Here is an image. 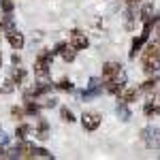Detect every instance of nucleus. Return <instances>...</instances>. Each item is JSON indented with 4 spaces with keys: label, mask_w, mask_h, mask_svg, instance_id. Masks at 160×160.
Returning <instances> with one entry per match:
<instances>
[{
    "label": "nucleus",
    "mask_w": 160,
    "mask_h": 160,
    "mask_svg": "<svg viewBox=\"0 0 160 160\" xmlns=\"http://www.w3.org/2000/svg\"><path fill=\"white\" fill-rule=\"evenodd\" d=\"M120 71H122V64H120V62H105V64H102V71H100V79H102V81H109V79H113Z\"/></svg>",
    "instance_id": "obj_12"
},
{
    "label": "nucleus",
    "mask_w": 160,
    "mask_h": 160,
    "mask_svg": "<svg viewBox=\"0 0 160 160\" xmlns=\"http://www.w3.org/2000/svg\"><path fill=\"white\" fill-rule=\"evenodd\" d=\"M9 79H11L15 86H24L26 79H28V73H26V68H22V64H19V66H13V68H11Z\"/></svg>",
    "instance_id": "obj_15"
},
{
    "label": "nucleus",
    "mask_w": 160,
    "mask_h": 160,
    "mask_svg": "<svg viewBox=\"0 0 160 160\" xmlns=\"http://www.w3.org/2000/svg\"><path fill=\"white\" fill-rule=\"evenodd\" d=\"M11 118L17 120V122H24V118H26L24 107H11Z\"/></svg>",
    "instance_id": "obj_27"
},
{
    "label": "nucleus",
    "mask_w": 160,
    "mask_h": 160,
    "mask_svg": "<svg viewBox=\"0 0 160 160\" xmlns=\"http://www.w3.org/2000/svg\"><path fill=\"white\" fill-rule=\"evenodd\" d=\"M15 156H17V158H22V160H34V158L49 160V158H53V154H51V152H47L45 148H41V145L30 143L28 139L17 141V145H15Z\"/></svg>",
    "instance_id": "obj_2"
},
{
    "label": "nucleus",
    "mask_w": 160,
    "mask_h": 160,
    "mask_svg": "<svg viewBox=\"0 0 160 160\" xmlns=\"http://www.w3.org/2000/svg\"><path fill=\"white\" fill-rule=\"evenodd\" d=\"M4 37H7V43L11 45L13 49H17V51H22L24 49V45H26V37L17 30V28H11V30H7L4 32Z\"/></svg>",
    "instance_id": "obj_10"
},
{
    "label": "nucleus",
    "mask_w": 160,
    "mask_h": 160,
    "mask_svg": "<svg viewBox=\"0 0 160 160\" xmlns=\"http://www.w3.org/2000/svg\"><path fill=\"white\" fill-rule=\"evenodd\" d=\"M141 0H124V7H139Z\"/></svg>",
    "instance_id": "obj_30"
},
{
    "label": "nucleus",
    "mask_w": 160,
    "mask_h": 160,
    "mask_svg": "<svg viewBox=\"0 0 160 160\" xmlns=\"http://www.w3.org/2000/svg\"><path fill=\"white\" fill-rule=\"evenodd\" d=\"M24 111H26V115H30V118H38L41 115V105L32 98H24Z\"/></svg>",
    "instance_id": "obj_17"
},
{
    "label": "nucleus",
    "mask_w": 160,
    "mask_h": 160,
    "mask_svg": "<svg viewBox=\"0 0 160 160\" xmlns=\"http://www.w3.org/2000/svg\"><path fill=\"white\" fill-rule=\"evenodd\" d=\"M118 115L122 118V122H128L130 120V111H128V105L126 102H118Z\"/></svg>",
    "instance_id": "obj_26"
},
{
    "label": "nucleus",
    "mask_w": 160,
    "mask_h": 160,
    "mask_svg": "<svg viewBox=\"0 0 160 160\" xmlns=\"http://www.w3.org/2000/svg\"><path fill=\"white\" fill-rule=\"evenodd\" d=\"M0 68H2V51H0Z\"/></svg>",
    "instance_id": "obj_32"
},
{
    "label": "nucleus",
    "mask_w": 160,
    "mask_h": 160,
    "mask_svg": "<svg viewBox=\"0 0 160 160\" xmlns=\"http://www.w3.org/2000/svg\"><path fill=\"white\" fill-rule=\"evenodd\" d=\"M156 32H158V38H160V22L156 24Z\"/></svg>",
    "instance_id": "obj_31"
},
{
    "label": "nucleus",
    "mask_w": 160,
    "mask_h": 160,
    "mask_svg": "<svg viewBox=\"0 0 160 160\" xmlns=\"http://www.w3.org/2000/svg\"><path fill=\"white\" fill-rule=\"evenodd\" d=\"M143 113H145V118H154L160 113V92L154 90L148 96V100L143 102Z\"/></svg>",
    "instance_id": "obj_8"
},
{
    "label": "nucleus",
    "mask_w": 160,
    "mask_h": 160,
    "mask_svg": "<svg viewBox=\"0 0 160 160\" xmlns=\"http://www.w3.org/2000/svg\"><path fill=\"white\" fill-rule=\"evenodd\" d=\"M30 132H32V126L26 124V122H19V124H17V128H15V139L22 141V139H26Z\"/></svg>",
    "instance_id": "obj_21"
},
{
    "label": "nucleus",
    "mask_w": 160,
    "mask_h": 160,
    "mask_svg": "<svg viewBox=\"0 0 160 160\" xmlns=\"http://www.w3.org/2000/svg\"><path fill=\"white\" fill-rule=\"evenodd\" d=\"M135 19H139V7H126V13H124L126 30H135Z\"/></svg>",
    "instance_id": "obj_16"
},
{
    "label": "nucleus",
    "mask_w": 160,
    "mask_h": 160,
    "mask_svg": "<svg viewBox=\"0 0 160 160\" xmlns=\"http://www.w3.org/2000/svg\"><path fill=\"white\" fill-rule=\"evenodd\" d=\"M141 135H143V139H145V145H148V148H158L160 145V130L158 128L149 126V128H145Z\"/></svg>",
    "instance_id": "obj_13"
},
{
    "label": "nucleus",
    "mask_w": 160,
    "mask_h": 160,
    "mask_svg": "<svg viewBox=\"0 0 160 160\" xmlns=\"http://www.w3.org/2000/svg\"><path fill=\"white\" fill-rule=\"evenodd\" d=\"M141 71L154 75L160 71V38L148 41L141 49Z\"/></svg>",
    "instance_id": "obj_1"
},
{
    "label": "nucleus",
    "mask_w": 160,
    "mask_h": 160,
    "mask_svg": "<svg viewBox=\"0 0 160 160\" xmlns=\"http://www.w3.org/2000/svg\"><path fill=\"white\" fill-rule=\"evenodd\" d=\"M60 118H62V122H66V124L75 122V113L68 109V107H60Z\"/></svg>",
    "instance_id": "obj_25"
},
{
    "label": "nucleus",
    "mask_w": 160,
    "mask_h": 160,
    "mask_svg": "<svg viewBox=\"0 0 160 160\" xmlns=\"http://www.w3.org/2000/svg\"><path fill=\"white\" fill-rule=\"evenodd\" d=\"M51 62H53V51L51 49H43L38 51L37 60H34V75H37L38 79H45V77H49L51 73Z\"/></svg>",
    "instance_id": "obj_3"
},
{
    "label": "nucleus",
    "mask_w": 160,
    "mask_h": 160,
    "mask_svg": "<svg viewBox=\"0 0 160 160\" xmlns=\"http://www.w3.org/2000/svg\"><path fill=\"white\" fill-rule=\"evenodd\" d=\"M15 28V22H13V13H4L0 17V34H4L7 30Z\"/></svg>",
    "instance_id": "obj_20"
},
{
    "label": "nucleus",
    "mask_w": 160,
    "mask_h": 160,
    "mask_svg": "<svg viewBox=\"0 0 160 160\" xmlns=\"http://www.w3.org/2000/svg\"><path fill=\"white\" fill-rule=\"evenodd\" d=\"M154 13H156V7H154V2H152V0H149V2H143V4L139 7V19H141V24H145V22H152Z\"/></svg>",
    "instance_id": "obj_14"
},
{
    "label": "nucleus",
    "mask_w": 160,
    "mask_h": 160,
    "mask_svg": "<svg viewBox=\"0 0 160 160\" xmlns=\"http://www.w3.org/2000/svg\"><path fill=\"white\" fill-rule=\"evenodd\" d=\"M152 30H154V24H152V22H145V24H143V30H141V32H139V34L132 38V45H130V51H128V58H130V60H135L137 53H141L143 45L149 41Z\"/></svg>",
    "instance_id": "obj_4"
},
{
    "label": "nucleus",
    "mask_w": 160,
    "mask_h": 160,
    "mask_svg": "<svg viewBox=\"0 0 160 160\" xmlns=\"http://www.w3.org/2000/svg\"><path fill=\"white\" fill-rule=\"evenodd\" d=\"M139 94H141V90L137 86H126L120 90V94H118V102H126V105H132V102H137V98H139Z\"/></svg>",
    "instance_id": "obj_9"
},
{
    "label": "nucleus",
    "mask_w": 160,
    "mask_h": 160,
    "mask_svg": "<svg viewBox=\"0 0 160 160\" xmlns=\"http://www.w3.org/2000/svg\"><path fill=\"white\" fill-rule=\"evenodd\" d=\"M68 43L73 45L77 51L81 49H88V45H90V38H88V34L83 32V30H79V28H73L71 32H68Z\"/></svg>",
    "instance_id": "obj_7"
},
{
    "label": "nucleus",
    "mask_w": 160,
    "mask_h": 160,
    "mask_svg": "<svg viewBox=\"0 0 160 160\" xmlns=\"http://www.w3.org/2000/svg\"><path fill=\"white\" fill-rule=\"evenodd\" d=\"M100 90H102V86H98V79H90V86H88V90H83V98H92V96H96V94H100Z\"/></svg>",
    "instance_id": "obj_19"
},
{
    "label": "nucleus",
    "mask_w": 160,
    "mask_h": 160,
    "mask_svg": "<svg viewBox=\"0 0 160 160\" xmlns=\"http://www.w3.org/2000/svg\"><path fill=\"white\" fill-rule=\"evenodd\" d=\"M37 122H34V137H37L38 141H47L51 135V128H49V122L45 120V118H34Z\"/></svg>",
    "instance_id": "obj_11"
},
{
    "label": "nucleus",
    "mask_w": 160,
    "mask_h": 160,
    "mask_svg": "<svg viewBox=\"0 0 160 160\" xmlns=\"http://www.w3.org/2000/svg\"><path fill=\"white\" fill-rule=\"evenodd\" d=\"M60 56H62V60H64V62H75V58H77V49H75L71 43H66L64 49L60 51Z\"/></svg>",
    "instance_id": "obj_23"
},
{
    "label": "nucleus",
    "mask_w": 160,
    "mask_h": 160,
    "mask_svg": "<svg viewBox=\"0 0 160 160\" xmlns=\"http://www.w3.org/2000/svg\"><path fill=\"white\" fill-rule=\"evenodd\" d=\"M37 102L41 105V109H53L56 105H58V98H53L49 94H43V96H38Z\"/></svg>",
    "instance_id": "obj_22"
},
{
    "label": "nucleus",
    "mask_w": 160,
    "mask_h": 160,
    "mask_svg": "<svg viewBox=\"0 0 160 160\" xmlns=\"http://www.w3.org/2000/svg\"><path fill=\"white\" fill-rule=\"evenodd\" d=\"M158 83H160V79H158V75L154 73L149 79H145V81L141 83V88H139V90H141V92H145V94H152V92L158 88Z\"/></svg>",
    "instance_id": "obj_18"
},
{
    "label": "nucleus",
    "mask_w": 160,
    "mask_h": 160,
    "mask_svg": "<svg viewBox=\"0 0 160 160\" xmlns=\"http://www.w3.org/2000/svg\"><path fill=\"white\" fill-rule=\"evenodd\" d=\"M126 83H128V75H126V71L122 68V71L115 75L113 79H109V81H102V88H105V92H107V94L118 96V94H120V90H122Z\"/></svg>",
    "instance_id": "obj_5"
},
{
    "label": "nucleus",
    "mask_w": 160,
    "mask_h": 160,
    "mask_svg": "<svg viewBox=\"0 0 160 160\" xmlns=\"http://www.w3.org/2000/svg\"><path fill=\"white\" fill-rule=\"evenodd\" d=\"M11 64L13 66H19V64H22V56L17 53V49H15V53L11 56Z\"/></svg>",
    "instance_id": "obj_29"
},
{
    "label": "nucleus",
    "mask_w": 160,
    "mask_h": 160,
    "mask_svg": "<svg viewBox=\"0 0 160 160\" xmlns=\"http://www.w3.org/2000/svg\"><path fill=\"white\" fill-rule=\"evenodd\" d=\"M53 88H58L60 92H75V83L71 81V79H66V77L60 79L58 83H53Z\"/></svg>",
    "instance_id": "obj_24"
},
{
    "label": "nucleus",
    "mask_w": 160,
    "mask_h": 160,
    "mask_svg": "<svg viewBox=\"0 0 160 160\" xmlns=\"http://www.w3.org/2000/svg\"><path fill=\"white\" fill-rule=\"evenodd\" d=\"M0 9H2V13H13L15 11V2L13 0H0Z\"/></svg>",
    "instance_id": "obj_28"
},
{
    "label": "nucleus",
    "mask_w": 160,
    "mask_h": 160,
    "mask_svg": "<svg viewBox=\"0 0 160 160\" xmlns=\"http://www.w3.org/2000/svg\"><path fill=\"white\" fill-rule=\"evenodd\" d=\"M100 124H102V115H100L98 111H83V115H81V126H83L86 132L98 130Z\"/></svg>",
    "instance_id": "obj_6"
}]
</instances>
